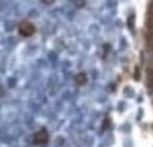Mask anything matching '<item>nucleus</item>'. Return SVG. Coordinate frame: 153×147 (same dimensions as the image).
Instances as JSON below:
<instances>
[{"mask_svg": "<svg viewBox=\"0 0 153 147\" xmlns=\"http://www.w3.org/2000/svg\"><path fill=\"white\" fill-rule=\"evenodd\" d=\"M146 46H148V50L153 54V32L146 34Z\"/></svg>", "mask_w": 153, "mask_h": 147, "instance_id": "20e7f679", "label": "nucleus"}, {"mask_svg": "<svg viewBox=\"0 0 153 147\" xmlns=\"http://www.w3.org/2000/svg\"><path fill=\"white\" fill-rule=\"evenodd\" d=\"M148 86H149V91L153 93V68L148 70Z\"/></svg>", "mask_w": 153, "mask_h": 147, "instance_id": "39448f33", "label": "nucleus"}, {"mask_svg": "<svg viewBox=\"0 0 153 147\" xmlns=\"http://www.w3.org/2000/svg\"><path fill=\"white\" fill-rule=\"evenodd\" d=\"M43 3H45V4H51V3L54 2V0H42Z\"/></svg>", "mask_w": 153, "mask_h": 147, "instance_id": "423d86ee", "label": "nucleus"}, {"mask_svg": "<svg viewBox=\"0 0 153 147\" xmlns=\"http://www.w3.org/2000/svg\"><path fill=\"white\" fill-rule=\"evenodd\" d=\"M18 31H19V34H20L22 37L27 38V37H32V35L35 34V31H36V28H35V26L31 23V22L23 20V22L19 23Z\"/></svg>", "mask_w": 153, "mask_h": 147, "instance_id": "f257e3e1", "label": "nucleus"}, {"mask_svg": "<svg viewBox=\"0 0 153 147\" xmlns=\"http://www.w3.org/2000/svg\"><path fill=\"white\" fill-rule=\"evenodd\" d=\"M48 132L46 128H40L39 131H36L34 134V138H32V142H34L35 146H46L48 143Z\"/></svg>", "mask_w": 153, "mask_h": 147, "instance_id": "f03ea898", "label": "nucleus"}, {"mask_svg": "<svg viewBox=\"0 0 153 147\" xmlns=\"http://www.w3.org/2000/svg\"><path fill=\"white\" fill-rule=\"evenodd\" d=\"M75 82L81 86L85 85V84L87 82V76L85 74V73H78V74L75 76Z\"/></svg>", "mask_w": 153, "mask_h": 147, "instance_id": "7ed1b4c3", "label": "nucleus"}]
</instances>
